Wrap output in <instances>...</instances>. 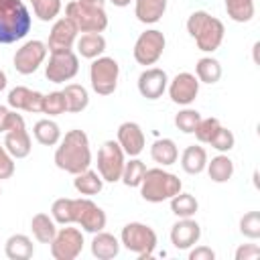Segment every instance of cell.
<instances>
[{"label":"cell","instance_id":"6da1fadb","mask_svg":"<svg viewBox=\"0 0 260 260\" xmlns=\"http://www.w3.org/2000/svg\"><path fill=\"white\" fill-rule=\"evenodd\" d=\"M55 165L57 169L77 175L91 165V150H89V138L83 130H69L59 140V146L55 150Z\"/></svg>","mask_w":260,"mask_h":260},{"label":"cell","instance_id":"7a4b0ae2","mask_svg":"<svg viewBox=\"0 0 260 260\" xmlns=\"http://www.w3.org/2000/svg\"><path fill=\"white\" fill-rule=\"evenodd\" d=\"M32 16L22 0H0V45H12L26 37Z\"/></svg>","mask_w":260,"mask_h":260},{"label":"cell","instance_id":"3957f363","mask_svg":"<svg viewBox=\"0 0 260 260\" xmlns=\"http://www.w3.org/2000/svg\"><path fill=\"white\" fill-rule=\"evenodd\" d=\"M187 32L195 39L199 51L213 53L215 49H219L223 35H225V28H223V22L219 18L207 14L205 10H195L187 18Z\"/></svg>","mask_w":260,"mask_h":260},{"label":"cell","instance_id":"277c9868","mask_svg":"<svg viewBox=\"0 0 260 260\" xmlns=\"http://www.w3.org/2000/svg\"><path fill=\"white\" fill-rule=\"evenodd\" d=\"M181 189H183L181 179L160 167L146 169L140 183V195L144 201H150V203H162L173 195H177Z\"/></svg>","mask_w":260,"mask_h":260},{"label":"cell","instance_id":"5b68a950","mask_svg":"<svg viewBox=\"0 0 260 260\" xmlns=\"http://www.w3.org/2000/svg\"><path fill=\"white\" fill-rule=\"evenodd\" d=\"M120 244H124V248L128 252H134L140 260L152 258L154 248H156V234L150 225L140 223V221H130L122 228L120 234Z\"/></svg>","mask_w":260,"mask_h":260},{"label":"cell","instance_id":"8992f818","mask_svg":"<svg viewBox=\"0 0 260 260\" xmlns=\"http://www.w3.org/2000/svg\"><path fill=\"white\" fill-rule=\"evenodd\" d=\"M118 77H120V65L114 57H95L91 67H89V81L91 89L98 95H110L118 87Z\"/></svg>","mask_w":260,"mask_h":260},{"label":"cell","instance_id":"52a82bcc","mask_svg":"<svg viewBox=\"0 0 260 260\" xmlns=\"http://www.w3.org/2000/svg\"><path fill=\"white\" fill-rule=\"evenodd\" d=\"M65 16L77 26L79 32H104L108 26V14L104 8H89L77 0L65 6Z\"/></svg>","mask_w":260,"mask_h":260},{"label":"cell","instance_id":"ba28073f","mask_svg":"<svg viewBox=\"0 0 260 260\" xmlns=\"http://www.w3.org/2000/svg\"><path fill=\"white\" fill-rule=\"evenodd\" d=\"M124 150L118 144V140H106L100 150H98V173L104 181L108 183H116L122 177V169H124Z\"/></svg>","mask_w":260,"mask_h":260},{"label":"cell","instance_id":"9c48e42d","mask_svg":"<svg viewBox=\"0 0 260 260\" xmlns=\"http://www.w3.org/2000/svg\"><path fill=\"white\" fill-rule=\"evenodd\" d=\"M165 35L156 28H150V30H144L140 32V37L136 39L134 43V59L138 65H154L160 57H162V51H165Z\"/></svg>","mask_w":260,"mask_h":260},{"label":"cell","instance_id":"30bf717a","mask_svg":"<svg viewBox=\"0 0 260 260\" xmlns=\"http://www.w3.org/2000/svg\"><path fill=\"white\" fill-rule=\"evenodd\" d=\"M83 250V234L77 228H61L51 240V256L55 260H75Z\"/></svg>","mask_w":260,"mask_h":260},{"label":"cell","instance_id":"8fae6325","mask_svg":"<svg viewBox=\"0 0 260 260\" xmlns=\"http://www.w3.org/2000/svg\"><path fill=\"white\" fill-rule=\"evenodd\" d=\"M79 71V57L73 51H55L45 67V77L51 83H65Z\"/></svg>","mask_w":260,"mask_h":260},{"label":"cell","instance_id":"7c38bea8","mask_svg":"<svg viewBox=\"0 0 260 260\" xmlns=\"http://www.w3.org/2000/svg\"><path fill=\"white\" fill-rule=\"evenodd\" d=\"M73 223L81 225L89 234L102 232L106 228V211L87 197L73 199Z\"/></svg>","mask_w":260,"mask_h":260},{"label":"cell","instance_id":"4fadbf2b","mask_svg":"<svg viewBox=\"0 0 260 260\" xmlns=\"http://www.w3.org/2000/svg\"><path fill=\"white\" fill-rule=\"evenodd\" d=\"M47 43H43V41H28V43H24L16 53H14V69L20 73V75H30V73H35L41 65H43V61H45V57H47Z\"/></svg>","mask_w":260,"mask_h":260},{"label":"cell","instance_id":"5bb4252c","mask_svg":"<svg viewBox=\"0 0 260 260\" xmlns=\"http://www.w3.org/2000/svg\"><path fill=\"white\" fill-rule=\"evenodd\" d=\"M167 87H169V95L175 104L189 106L191 102H195V98L199 93V79L193 73L183 71V73H177Z\"/></svg>","mask_w":260,"mask_h":260},{"label":"cell","instance_id":"9a60e30c","mask_svg":"<svg viewBox=\"0 0 260 260\" xmlns=\"http://www.w3.org/2000/svg\"><path fill=\"white\" fill-rule=\"evenodd\" d=\"M77 26L67 18H59L55 20L51 32H49V41H47V49L49 53H55V51H71L75 41H77Z\"/></svg>","mask_w":260,"mask_h":260},{"label":"cell","instance_id":"2e32d148","mask_svg":"<svg viewBox=\"0 0 260 260\" xmlns=\"http://www.w3.org/2000/svg\"><path fill=\"white\" fill-rule=\"evenodd\" d=\"M4 148L10 152L12 158H24L30 154V148H32V140H30V134L24 126V118L20 116L16 120V124L4 132Z\"/></svg>","mask_w":260,"mask_h":260},{"label":"cell","instance_id":"e0dca14e","mask_svg":"<svg viewBox=\"0 0 260 260\" xmlns=\"http://www.w3.org/2000/svg\"><path fill=\"white\" fill-rule=\"evenodd\" d=\"M169 85L167 71L158 67H148L138 75V91L146 100H158Z\"/></svg>","mask_w":260,"mask_h":260},{"label":"cell","instance_id":"ac0fdd59","mask_svg":"<svg viewBox=\"0 0 260 260\" xmlns=\"http://www.w3.org/2000/svg\"><path fill=\"white\" fill-rule=\"evenodd\" d=\"M201 238V228L195 219L191 217H181L173 228H171V242L177 250H187L193 248Z\"/></svg>","mask_w":260,"mask_h":260},{"label":"cell","instance_id":"d6986e66","mask_svg":"<svg viewBox=\"0 0 260 260\" xmlns=\"http://www.w3.org/2000/svg\"><path fill=\"white\" fill-rule=\"evenodd\" d=\"M118 144L124 154L138 156L144 150V132L136 122H122L118 126Z\"/></svg>","mask_w":260,"mask_h":260},{"label":"cell","instance_id":"ffe728a7","mask_svg":"<svg viewBox=\"0 0 260 260\" xmlns=\"http://www.w3.org/2000/svg\"><path fill=\"white\" fill-rule=\"evenodd\" d=\"M43 100H45V95L41 91H32L24 85H16L8 93V106L10 108L24 110V112H30V114L43 112Z\"/></svg>","mask_w":260,"mask_h":260},{"label":"cell","instance_id":"44dd1931","mask_svg":"<svg viewBox=\"0 0 260 260\" xmlns=\"http://www.w3.org/2000/svg\"><path fill=\"white\" fill-rule=\"evenodd\" d=\"M118 252H120V242L116 236L108 232H95L91 240V254L98 260H112L118 256Z\"/></svg>","mask_w":260,"mask_h":260},{"label":"cell","instance_id":"7402d4cb","mask_svg":"<svg viewBox=\"0 0 260 260\" xmlns=\"http://www.w3.org/2000/svg\"><path fill=\"white\" fill-rule=\"evenodd\" d=\"M167 0H134V14L144 24H154L162 18Z\"/></svg>","mask_w":260,"mask_h":260},{"label":"cell","instance_id":"603a6c76","mask_svg":"<svg viewBox=\"0 0 260 260\" xmlns=\"http://www.w3.org/2000/svg\"><path fill=\"white\" fill-rule=\"evenodd\" d=\"M181 167H183V171L189 173V175H199V173H203L205 167H207V152H205V148L199 146V144L187 146V148L183 150V154H181Z\"/></svg>","mask_w":260,"mask_h":260},{"label":"cell","instance_id":"cb8c5ba5","mask_svg":"<svg viewBox=\"0 0 260 260\" xmlns=\"http://www.w3.org/2000/svg\"><path fill=\"white\" fill-rule=\"evenodd\" d=\"M4 252L10 260H28L35 254V246H32V240L28 236L12 234L4 244Z\"/></svg>","mask_w":260,"mask_h":260},{"label":"cell","instance_id":"d4e9b609","mask_svg":"<svg viewBox=\"0 0 260 260\" xmlns=\"http://www.w3.org/2000/svg\"><path fill=\"white\" fill-rule=\"evenodd\" d=\"M106 51V39L102 32H83L77 39V53L83 59H95Z\"/></svg>","mask_w":260,"mask_h":260},{"label":"cell","instance_id":"484cf974","mask_svg":"<svg viewBox=\"0 0 260 260\" xmlns=\"http://www.w3.org/2000/svg\"><path fill=\"white\" fill-rule=\"evenodd\" d=\"M150 156H152L154 162H158L162 167H169V165L177 162L179 150H177V144L171 138H158L150 146Z\"/></svg>","mask_w":260,"mask_h":260},{"label":"cell","instance_id":"4316f807","mask_svg":"<svg viewBox=\"0 0 260 260\" xmlns=\"http://www.w3.org/2000/svg\"><path fill=\"white\" fill-rule=\"evenodd\" d=\"M207 175L213 183H225L234 175V160L228 154H217L211 160H207Z\"/></svg>","mask_w":260,"mask_h":260},{"label":"cell","instance_id":"83f0119b","mask_svg":"<svg viewBox=\"0 0 260 260\" xmlns=\"http://www.w3.org/2000/svg\"><path fill=\"white\" fill-rule=\"evenodd\" d=\"M73 187L77 193L81 195H98L104 187V179L100 177L98 171H91V169H85L81 173L75 175L73 179Z\"/></svg>","mask_w":260,"mask_h":260},{"label":"cell","instance_id":"f1b7e54d","mask_svg":"<svg viewBox=\"0 0 260 260\" xmlns=\"http://www.w3.org/2000/svg\"><path fill=\"white\" fill-rule=\"evenodd\" d=\"M63 95H65V102H67V112L69 114H79L87 108L89 104V93L83 85L79 83H67L65 89H63Z\"/></svg>","mask_w":260,"mask_h":260},{"label":"cell","instance_id":"f546056e","mask_svg":"<svg viewBox=\"0 0 260 260\" xmlns=\"http://www.w3.org/2000/svg\"><path fill=\"white\" fill-rule=\"evenodd\" d=\"M32 136H35V140H37L39 144H43V146H55V144H59V140H61V130H59L57 122L45 118V120H39V122L32 126Z\"/></svg>","mask_w":260,"mask_h":260},{"label":"cell","instance_id":"4dcf8cb0","mask_svg":"<svg viewBox=\"0 0 260 260\" xmlns=\"http://www.w3.org/2000/svg\"><path fill=\"white\" fill-rule=\"evenodd\" d=\"M30 230H32L35 240L41 242V244H51V240H53L55 234H57L55 219L49 217L47 213H37V215H32V219H30Z\"/></svg>","mask_w":260,"mask_h":260},{"label":"cell","instance_id":"1f68e13d","mask_svg":"<svg viewBox=\"0 0 260 260\" xmlns=\"http://www.w3.org/2000/svg\"><path fill=\"white\" fill-rule=\"evenodd\" d=\"M195 77L199 79V83H217L221 77V65L217 59L213 57H201L195 65Z\"/></svg>","mask_w":260,"mask_h":260},{"label":"cell","instance_id":"d6a6232c","mask_svg":"<svg viewBox=\"0 0 260 260\" xmlns=\"http://www.w3.org/2000/svg\"><path fill=\"white\" fill-rule=\"evenodd\" d=\"M169 201H171V211L177 217H193L197 213V209H199V203L191 193H181L179 191Z\"/></svg>","mask_w":260,"mask_h":260},{"label":"cell","instance_id":"836d02e7","mask_svg":"<svg viewBox=\"0 0 260 260\" xmlns=\"http://www.w3.org/2000/svg\"><path fill=\"white\" fill-rule=\"evenodd\" d=\"M144 173H146V165H144L140 158L132 156L128 162H124V169H122V177H120V181H122L126 187H140Z\"/></svg>","mask_w":260,"mask_h":260},{"label":"cell","instance_id":"e575fe53","mask_svg":"<svg viewBox=\"0 0 260 260\" xmlns=\"http://www.w3.org/2000/svg\"><path fill=\"white\" fill-rule=\"evenodd\" d=\"M228 16L236 22H250L254 16V0H223Z\"/></svg>","mask_w":260,"mask_h":260},{"label":"cell","instance_id":"d590c367","mask_svg":"<svg viewBox=\"0 0 260 260\" xmlns=\"http://www.w3.org/2000/svg\"><path fill=\"white\" fill-rule=\"evenodd\" d=\"M51 217L55 219V223H73V199L69 197H61L55 199L51 205Z\"/></svg>","mask_w":260,"mask_h":260},{"label":"cell","instance_id":"8d00e7d4","mask_svg":"<svg viewBox=\"0 0 260 260\" xmlns=\"http://www.w3.org/2000/svg\"><path fill=\"white\" fill-rule=\"evenodd\" d=\"M35 16H39V20L49 22L55 16H59L61 12V0H30Z\"/></svg>","mask_w":260,"mask_h":260},{"label":"cell","instance_id":"74e56055","mask_svg":"<svg viewBox=\"0 0 260 260\" xmlns=\"http://www.w3.org/2000/svg\"><path fill=\"white\" fill-rule=\"evenodd\" d=\"M199 122H201V114L191 108H185L175 116V126L185 134H193Z\"/></svg>","mask_w":260,"mask_h":260},{"label":"cell","instance_id":"f35d334b","mask_svg":"<svg viewBox=\"0 0 260 260\" xmlns=\"http://www.w3.org/2000/svg\"><path fill=\"white\" fill-rule=\"evenodd\" d=\"M65 112H67V102H65L63 91H51V93L45 95V100H43V114L59 116V114H65Z\"/></svg>","mask_w":260,"mask_h":260},{"label":"cell","instance_id":"ab89813d","mask_svg":"<svg viewBox=\"0 0 260 260\" xmlns=\"http://www.w3.org/2000/svg\"><path fill=\"white\" fill-rule=\"evenodd\" d=\"M240 232L248 240H258L260 238V211H248L240 219Z\"/></svg>","mask_w":260,"mask_h":260},{"label":"cell","instance_id":"60d3db41","mask_svg":"<svg viewBox=\"0 0 260 260\" xmlns=\"http://www.w3.org/2000/svg\"><path fill=\"white\" fill-rule=\"evenodd\" d=\"M219 126H221V122L217 120V118H201V122L197 124V128H195V136H197V140L201 142V144H209V140L213 138V134L219 130Z\"/></svg>","mask_w":260,"mask_h":260},{"label":"cell","instance_id":"b9f144b4","mask_svg":"<svg viewBox=\"0 0 260 260\" xmlns=\"http://www.w3.org/2000/svg\"><path fill=\"white\" fill-rule=\"evenodd\" d=\"M209 144H211L215 150H219V152H228V150H232V148H234L236 138H234L232 130H228V128L219 126V130H217V132L213 134V138L209 140Z\"/></svg>","mask_w":260,"mask_h":260},{"label":"cell","instance_id":"7bdbcfd3","mask_svg":"<svg viewBox=\"0 0 260 260\" xmlns=\"http://www.w3.org/2000/svg\"><path fill=\"white\" fill-rule=\"evenodd\" d=\"M14 158L10 156V152L4 148V144L0 146V181L2 179H10L14 175Z\"/></svg>","mask_w":260,"mask_h":260},{"label":"cell","instance_id":"ee69618b","mask_svg":"<svg viewBox=\"0 0 260 260\" xmlns=\"http://www.w3.org/2000/svg\"><path fill=\"white\" fill-rule=\"evenodd\" d=\"M18 118H20V114L10 112L6 106H2V104H0V132L10 130V128L16 124V120H18Z\"/></svg>","mask_w":260,"mask_h":260},{"label":"cell","instance_id":"f6af8a7d","mask_svg":"<svg viewBox=\"0 0 260 260\" xmlns=\"http://www.w3.org/2000/svg\"><path fill=\"white\" fill-rule=\"evenodd\" d=\"M260 256V248L256 244H244L236 250V260H256Z\"/></svg>","mask_w":260,"mask_h":260},{"label":"cell","instance_id":"bcb514c9","mask_svg":"<svg viewBox=\"0 0 260 260\" xmlns=\"http://www.w3.org/2000/svg\"><path fill=\"white\" fill-rule=\"evenodd\" d=\"M215 258V252L207 246H197L189 252V260H213Z\"/></svg>","mask_w":260,"mask_h":260},{"label":"cell","instance_id":"7dc6e473","mask_svg":"<svg viewBox=\"0 0 260 260\" xmlns=\"http://www.w3.org/2000/svg\"><path fill=\"white\" fill-rule=\"evenodd\" d=\"M77 2L83 6H89V8H104V4H106V0H77Z\"/></svg>","mask_w":260,"mask_h":260},{"label":"cell","instance_id":"c3c4849f","mask_svg":"<svg viewBox=\"0 0 260 260\" xmlns=\"http://www.w3.org/2000/svg\"><path fill=\"white\" fill-rule=\"evenodd\" d=\"M6 85H8V77H6V73L0 69V91H4Z\"/></svg>","mask_w":260,"mask_h":260},{"label":"cell","instance_id":"681fc988","mask_svg":"<svg viewBox=\"0 0 260 260\" xmlns=\"http://www.w3.org/2000/svg\"><path fill=\"white\" fill-rule=\"evenodd\" d=\"M114 6H118V8H124V6H128L132 0H110Z\"/></svg>","mask_w":260,"mask_h":260},{"label":"cell","instance_id":"f907efd6","mask_svg":"<svg viewBox=\"0 0 260 260\" xmlns=\"http://www.w3.org/2000/svg\"><path fill=\"white\" fill-rule=\"evenodd\" d=\"M0 195H2V189H0Z\"/></svg>","mask_w":260,"mask_h":260}]
</instances>
